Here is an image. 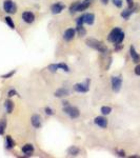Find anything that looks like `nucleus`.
I'll return each mask as SVG.
<instances>
[{"label": "nucleus", "mask_w": 140, "mask_h": 158, "mask_svg": "<svg viewBox=\"0 0 140 158\" xmlns=\"http://www.w3.org/2000/svg\"><path fill=\"white\" fill-rule=\"evenodd\" d=\"M85 44L88 45L89 48H92V49L98 51L101 54H106L109 52V49L103 42L98 41V40L94 39V38H89V39L85 40Z\"/></svg>", "instance_id": "nucleus-1"}, {"label": "nucleus", "mask_w": 140, "mask_h": 158, "mask_svg": "<svg viewBox=\"0 0 140 158\" xmlns=\"http://www.w3.org/2000/svg\"><path fill=\"white\" fill-rule=\"evenodd\" d=\"M63 112H64L65 114H68V116L71 117L72 119H75V118H78L80 115V111L78 108H76V106H63Z\"/></svg>", "instance_id": "nucleus-2"}, {"label": "nucleus", "mask_w": 140, "mask_h": 158, "mask_svg": "<svg viewBox=\"0 0 140 158\" xmlns=\"http://www.w3.org/2000/svg\"><path fill=\"white\" fill-rule=\"evenodd\" d=\"M3 10L7 14H15L17 12V6L13 0H4Z\"/></svg>", "instance_id": "nucleus-3"}, {"label": "nucleus", "mask_w": 140, "mask_h": 158, "mask_svg": "<svg viewBox=\"0 0 140 158\" xmlns=\"http://www.w3.org/2000/svg\"><path fill=\"white\" fill-rule=\"evenodd\" d=\"M90 79H86L85 82H82V83H76L75 85H74V91L75 92H78V93H86V92H89L90 90Z\"/></svg>", "instance_id": "nucleus-4"}, {"label": "nucleus", "mask_w": 140, "mask_h": 158, "mask_svg": "<svg viewBox=\"0 0 140 158\" xmlns=\"http://www.w3.org/2000/svg\"><path fill=\"white\" fill-rule=\"evenodd\" d=\"M122 85V78L121 76H113L112 77V90L115 93H118Z\"/></svg>", "instance_id": "nucleus-5"}, {"label": "nucleus", "mask_w": 140, "mask_h": 158, "mask_svg": "<svg viewBox=\"0 0 140 158\" xmlns=\"http://www.w3.org/2000/svg\"><path fill=\"white\" fill-rule=\"evenodd\" d=\"M139 10V6H136V4H134L133 7H128V9H126L124 11L121 12V17L123 19H129L130 17H131V15L133 14L135 12H138Z\"/></svg>", "instance_id": "nucleus-6"}, {"label": "nucleus", "mask_w": 140, "mask_h": 158, "mask_svg": "<svg viewBox=\"0 0 140 158\" xmlns=\"http://www.w3.org/2000/svg\"><path fill=\"white\" fill-rule=\"evenodd\" d=\"M122 32L120 27H114L113 30L110 32V34H109V36H108V40L110 42H113V43H115L116 41V39H117V37L119 36V34Z\"/></svg>", "instance_id": "nucleus-7"}, {"label": "nucleus", "mask_w": 140, "mask_h": 158, "mask_svg": "<svg viewBox=\"0 0 140 158\" xmlns=\"http://www.w3.org/2000/svg\"><path fill=\"white\" fill-rule=\"evenodd\" d=\"M22 17V20H23L24 22H27V23H33V22L35 21V15L34 13L30 12V11H27V12H23L21 15Z\"/></svg>", "instance_id": "nucleus-8"}, {"label": "nucleus", "mask_w": 140, "mask_h": 158, "mask_svg": "<svg viewBox=\"0 0 140 158\" xmlns=\"http://www.w3.org/2000/svg\"><path fill=\"white\" fill-rule=\"evenodd\" d=\"M94 122H95L96 126H98L101 129H105L108 127V119L104 116H97L94 119Z\"/></svg>", "instance_id": "nucleus-9"}, {"label": "nucleus", "mask_w": 140, "mask_h": 158, "mask_svg": "<svg viewBox=\"0 0 140 158\" xmlns=\"http://www.w3.org/2000/svg\"><path fill=\"white\" fill-rule=\"evenodd\" d=\"M76 34V29H73V27H70V29L65 30L64 33H63V39L65 41H71L74 37H75Z\"/></svg>", "instance_id": "nucleus-10"}, {"label": "nucleus", "mask_w": 140, "mask_h": 158, "mask_svg": "<svg viewBox=\"0 0 140 158\" xmlns=\"http://www.w3.org/2000/svg\"><path fill=\"white\" fill-rule=\"evenodd\" d=\"M34 150H35V149H34V146H33V144H31V143L24 144V146L21 148L22 153H23L24 156H27V157L32 156L33 153H34Z\"/></svg>", "instance_id": "nucleus-11"}, {"label": "nucleus", "mask_w": 140, "mask_h": 158, "mask_svg": "<svg viewBox=\"0 0 140 158\" xmlns=\"http://www.w3.org/2000/svg\"><path fill=\"white\" fill-rule=\"evenodd\" d=\"M31 122H32V126L35 129H39L41 127V117H40V115H38V114H34V115L31 117Z\"/></svg>", "instance_id": "nucleus-12"}, {"label": "nucleus", "mask_w": 140, "mask_h": 158, "mask_svg": "<svg viewBox=\"0 0 140 158\" xmlns=\"http://www.w3.org/2000/svg\"><path fill=\"white\" fill-rule=\"evenodd\" d=\"M130 55H131V58H132V60H133V62L138 64L140 62V56L138 53H137V51L135 50L134 45H131V48H130Z\"/></svg>", "instance_id": "nucleus-13"}, {"label": "nucleus", "mask_w": 140, "mask_h": 158, "mask_svg": "<svg viewBox=\"0 0 140 158\" xmlns=\"http://www.w3.org/2000/svg\"><path fill=\"white\" fill-rule=\"evenodd\" d=\"M64 9H65V6L59 3V2H57V3H54L52 6H51V12H52V14L57 15V14H60Z\"/></svg>", "instance_id": "nucleus-14"}, {"label": "nucleus", "mask_w": 140, "mask_h": 158, "mask_svg": "<svg viewBox=\"0 0 140 158\" xmlns=\"http://www.w3.org/2000/svg\"><path fill=\"white\" fill-rule=\"evenodd\" d=\"M68 95H70V91H68V89H64V88H60L55 92V96L58 98L67 97V96H68Z\"/></svg>", "instance_id": "nucleus-15"}, {"label": "nucleus", "mask_w": 140, "mask_h": 158, "mask_svg": "<svg viewBox=\"0 0 140 158\" xmlns=\"http://www.w3.org/2000/svg\"><path fill=\"white\" fill-rule=\"evenodd\" d=\"M83 18H84V23L92 25L95 21V15L93 13H89V14H83Z\"/></svg>", "instance_id": "nucleus-16"}, {"label": "nucleus", "mask_w": 140, "mask_h": 158, "mask_svg": "<svg viewBox=\"0 0 140 158\" xmlns=\"http://www.w3.org/2000/svg\"><path fill=\"white\" fill-rule=\"evenodd\" d=\"M91 4V0H84L83 2H80L79 6H78V9H77V12H83L90 6Z\"/></svg>", "instance_id": "nucleus-17"}, {"label": "nucleus", "mask_w": 140, "mask_h": 158, "mask_svg": "<svg viewBox=\"0 0 140 158\" xmlns=\"http://www.w3.org/2000/svg\"><path fill=\"white\" fill-rule=\"evenodd\" d=\"M4 108H6L7 113L11 114L13 112V110H14V102H13L11 99H6V102H4Z\"/></svg>", "instance_id": "nucleus-18"}, {"label": "nucleus", "mask_w": 140, "mask_h": 158, "mask_svg": "<svg viewBox=\"0 0 140 158\" xmlns=\"http://www.w3.org/2000/svg\"><path fill=\"white\" fill-rule=\"evenodd\" d=\"M79 153H80L79 148H77L75 146H72V147H70L68 149V154L71 155V156H77Z\"/></svg>", "instance_id": "nucleus-19"}, {"label": "nucleus", "mask_w": 140, "mask_h": 158, "mask_svg": "<svg viewBox=\"0 0 140 158\" xmlns=\"http://www.w3.org/2000/svg\"><path fill=\"white\" fill-rule=\"evenodd\" d=\"M15 147V141L13 140L11 136H6V148L7 150H12Z\"/></svg>", "instance_id": "nucleus-20"}, {"label": "nucleus", "mask_w": 140, "mask_h": 158, "mask_svg": "<svg viewBox=\"0 0 140 158\" xmlns=\"http://www.w3.org/2000/svg\"><path fill=\"white\" fill-rule=\"evenodd\" d=\"M6 118H2L0 120V135H3L4 132H6Z\"/></svg>", "instance_id": "nucleus-21"}, {"label": "nucleus", "mask_w": 140, "mask_h": 158, "mask_svg": "<svg viewBox=\"0 0 140 158\" xmlns=\"http://www.w3.org/2000/svg\"><path fill=\"white\" fill-rule=\"evenodd\" d=\"M76 33H78V35H79L80 37H82V36H85L86 30L83 27V25H77V27H76Z\"/></svg>", "instance_id": "nucleus-22"}, {"label": "nucleus", "mask_w": 140, "mask_h": 158, "mask_svg": "<svg viewBox=\"0 0 140 158\" xmlns=\"http://www.w3.org/2000/svg\"><path fill=\"white\" fill-rule=\"evenodd\" d=\"M80 1H76V2H73L70 6V13L71 14H75L77 12V9H78V6H79Z\"/></svg>", "instance_id": "nucleus-23"}, {"label": "nucleus", "mask_w": 140, "mask_h": 158, "mask_svg": "<svg viewBox=\"0 0 140 158\" xmlns=\"http://www.w3.org/2000/svg\"><path fill=\"white\" fill-rule=\"evenodd\" d=\"M100 112L102 113V115H109V114H111V112H112V108L111 106H101Z\"/></svg>", "instance_id": "nucleus-24"}, {"label": "nucleus", "mask_w": 140, "mask_h": 158, "mask_svg": "<svg viewBox=\"0 0 140 158\" xmlns=\"http://www.w3.org/2000/svg\"><path fill=\"white\" fill-rule=\"evenodd\" d=\"M4 20H6V23L9 25L10 27H11L12 30L15 29V24H14V21H13V19L11 18L10 16H6V18H4Z\"/></svg>", "instance_id": "nucleus-25"}, {"label": "nucleus", "mask_w": 140, "mask_h": 158, "mask_svg": "<svg viewBox=\"0 0 140 158\" xmlns=\"http://www.w3.org/2000/svg\"><path fill=\"white\" fill-rule=\"evenodd\" d=\"M47 69L50 70V72L56 73L58 70H59V65H58L57 63H52V64H50L49 67H47Z\"/></svg>", "instance_id": "nucleus-26"}, {"label": "nucleus", "mask_w": 140, "mask_h": 158, "mask_svg": "<svg viewBox=\"0 0 140 158\" xmlns=\"http://www.w3.org/2000/svg\"><path fill=\"white\" fill-rule=\"evenodd\" d=\"M124 36H126V34H124L123 32H121L120 34H119V36L117 37V39H116V41H115V44L122 43V41H123V39H124Z\"/></svg>", "instance_id": "nucleus-27"}, {"label": "nucleus", "mask_w": 140, "mask_h": 158, "mask_svg": "<svg viewBox=\"0 0 140 158\" xmlns=\"http://www.w3.org/2000/svg\"><path fill=\"white\" fill-rule=\"evenodd\" d=\"M58 65H59V70H62V71H64V72H70V68H68V65L65 64V63L61 62V63H58Z\"/></svg>", "instance_id": "nucleus-28"}, {"label": "nucleus", "mask_w": 140, "mask_h": 158, "mask_svg": "<svg viewBox=\"0 0 140 158\" xmlns=\"http://www.w3.org/2000/svg\"><path fill=\"white\" fill-rule=\"evenodd\" d=\"M15 73H16V70H13V71H11V72H9V73L4 74V75H2V76H1V78H3V79L11 78L12 76H14V74H15Z\"/></svg>", "instance_id": "nucleus-29"}, {"label": "nucleus", "mask_w": 140, "mask_h": 158, "mask_svg": "<svg viewBox=\"0 0 140 158\" xmlns=\"http://www.w3.org/2000/svg\"><path fill=\"white\" fill-rule=\"evenodd\" d=\"M112 2H113L114 6H115L116 7H118V9H120V7H122V4H123L122 0H112Z\"/></svg>", "instance_id": "nucleus-30"}, {"label": "nucleus", "mask_w": 140, "mask_h": 158, "mask_svg": "<svg viewBox=\"0 0 140 158\" xmlns=\"http://www.w3.org/2000/svg\"><path fill=\"white\" fill-rule=\"evenodd\" d=\"M76 23H77V25H83V23H84V18H83V15H81L80 17H78V18L76 19Z\"/></svg>", "instance_id": "nucleus-31"}, {"label": "nucleus", "mask_w": 140, "mask_h": 158, "mask_svg": "<svg viewBox=\"0 0 140 158\" xmlns=\"http://www.w3.org/2000/svg\"><path fill=\"white\" fill-rule=\"evenodd\" d=\"M44 112H45V114H47V115H50V116L54 115V111H53V109L49 108V106H47V108L44 109Z\"/></svg>", "instance_id": "nucleus-32"}, {"label": "nucleus", "mask_w": 140, "mask_h": 158, "mask_svg": "<svg viewBox=\"0 0 140 158\" xmlns=\"http://www.w3.org/2000/svg\"><path fill=\"white\" fill-rule=\"evenodd\" d=\"M116 155L119 157H126V152L123 151V150H116Z\"/></svg>", "instance_id": "nucleus-33"}, {"label": "nucleus", "mask_w": 140, "mask_h": 158, "mask_svg": "<svg viewBox=\"0 0 140 158\" xmlns=\"http://www.w3.org/2000/svg\"><path fill=\"white\" fill-rule=\"evenodd\" d=\"M17 91L15 90V89H12V90H10L9 92H7V96L9 97H13V96H15V95H17Z\"/></svg>", "instance_id": "nucleus-34"}, {"label": "nucleus", "mask_w": 140, "mask_h": 158, "mask_svg": "<svg viewBox=\"0 0 140 158\" xmlns=\"http://www.w3.org/2000/svg\"><path fill=\"white\" fill-rule=\"evenodd\" d=\"M134 72H135V74H136V75L140 76V64H137L136 65V68L134 69Z\"/></svg>", "instance_id": "nucleus-35"}, {"label": "nucleus", "mask_w": 140, "mask_h": 158, "mask_svg": "<svg viewBox=\"0 0 140 158\" xmlns=\"http://www.w3.org/2000/svg\"><path fill=\"white\" fill-rule=\"evenodd\" d=\"M128 3V7H133L134 6V0H126Z\"/></svg>", "instance_id": "nucleus-36"}, {"label": "nucleus", "mask_w": 140, "mask_h": 158, "mask_svg": "<svg viewBox=\"0 0 140 158\" xmlns=\"http://www.w3.org/2000/svg\"><path fill=\"white\" fill-rule=\"evenodd\" d=\"M122 48H123V45H122L121 43H119V44H115V51H120Z\"/></svg>", "instance_id": "nucleus-37"}, {"label": "nucleus", "mask_w": 140, "mask_h": 158, "mask_svg": "<svg viewBox=\"0 0 140 158\" xmlns=\"http://www.w3.org/2000/svg\"><path fill=\"white\" fill-rule=\"evenodd\" d=\"M62 104H63V106H68V101H65V100H63Z\"/></svg>", "instance_id": "nucleus-38"}, {"label": "nucleus", "mask_w": 140, "mask_h": 158, "mask_svg": "<svg viewBox=\"0 0 140 158\" xmlns=\"http://www.w3.org/2000/svg\"><path fill=\"white\" fill-rule=\"evenodd\" d=\"M101 2H102L103 4H108L109 3V0H101Z\"/></svg>", "instance_id": "nucleus-39"}, {"label": "nucleus", "mask_w": 140, "mask_h": 158, "mask_svg": "<svg viewBox=\"0 0 140 158\" xmlns=\"http://www.w3.org/2000/svg\"><path fill=\"white\" fill-rule=\"evenodd\" d=\"M130 158H140V156H138V155H133V156H130Z\"/></svg>", "instance_id": "nucleus-40"}]
</instances>
